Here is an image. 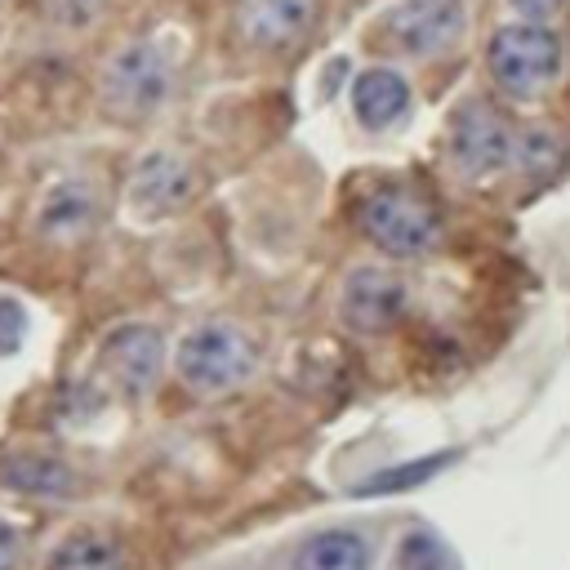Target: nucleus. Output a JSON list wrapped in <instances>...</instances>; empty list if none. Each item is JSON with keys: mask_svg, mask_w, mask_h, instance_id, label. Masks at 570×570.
Returning a JSON list of instances; mask_svg holds the SVG:
<instances>
[{"mask_svg": "<svg viewBox=\"0 0 570 570\" xmlns=\"http://www.w3.org/2000/svg\"><path fill=\"white\" fill-rule=\"evenodd\" d=\"M116 566H120L116 543L102 534H89V530L62 539L49 557V570H116Z\"/></svg>", "mask_w": 570, "mask_h": 570, "instance_id": "obj_15", "label": "nucleus"}, {"mask_svg": "<svg viewBox=\"0 0 570 570\" xmlns=\"http://www.w3.org/2000/svg\"><path fill=\"white\" fill-rule=\"evenodd\" d=\"M102 356H107L111 374H116L129 392H147V387L156 383V374H160L165 343H160L156 330H147V325H129V330L111 334V343H107Z\"/></svg>", "mask_w": 570, "mask_h": 570, "instance_id": "obj_11", "label": "nucleus"}, {"mask_svg": "<svg viewBox=\"0 0 570 570\" xmlns=\"http://www.w3.org/2000/svg\"><path fill=\"white\" fill-rule=\"evenodd\" d=\"M356 223L392 258H423L441 240V218H436L432 200L414 187H401V183L374 187L356 205Z\"/></svg>", "mask_w": 570, "mask_h": 570, "instance_id": "obj_2", "label": "nucleus"}, {"mask_svg": "<svg viewBox=\"0 0 570 570\" xmlns=\"http://www.w3.org/2000/svg\"><path fill=\"white\" fill-rule=\"evenodd\" d=\"M450 459H454V454H428V459H414V463H401V468L374 472V476L356 481V485H352V494H356V499H365V494H387V490H410V485H423V481H428V476H436V472H441Z\"/></svg>", "mask_w": 570, "mask_h": 570, "instance_id": "obj_16", "label": "nucleus"}, {"mask_svg": "<svg viewBox=\"0 0 570 570\" xmlns=\"http://www.w3.org/2000/svg\"><path fill=\"white\" fill-rule=\"evenodd\" d=\"M338 312L352 330H387L401 321L405 312V285L401 276L383 272V267H356L343 285V298H338Z\"/></svg>", "mask_w": 570, "mask_h": 570, "instance_id": "obj_8", "label": "nucleus"}, {"mask_svg": "<svg viewBox=\"0 0 570 570\" xmlns=\"http://www.w3.org/2000/svg\"><path fill=\"white\" fill-rule=\"evenodd\" d=\"M0 481L22 490V494H67L71 490V468L58 459H9L0 468Z\"/></svg>", "mask_w": 570, "mask_h": 570, "instance_id": "obj_14", "label": "nucleus"}, {"mask_svg": "<svg viewBox=\"0 0 570 570\" xmlns=\"http://www.w3.org/2000/svg\"><path fill=\"white\" fill-rule=\"evenodd\" d=\"M191 191H196V169L174 151L142 156L129 178V205L142 218H165V214L183 209L191 200Z\"/></svg>", "mask_w": 570, "mask_h": 570, "instance_id": "obj_7", "label": "nucleus"}, {"mask_svg": "<svg viewBox=\"0 0 570 570\" xmlns=\"http://www.w3.org/2000/svg\"><path fill=\"white\" fill-rule=\"evenodd\" d=\"M107 0H45V18L62 31H85L89 22H98Z\"/></svg>", "mask_w": 570, "mask_h": 570, "instance_id": "obj_18", "label": "nucleus"}, {"mask_svg": "<svg viewBox=\"0 0 570 570\" xmlns=\"http://www.w3.org/2000/svg\"><path fill=\"white\" fill-rule=\"evenodd\" d=\"M512 147H517V134L508 129V120L494 107L472 98L450 116L445 151H450V165H454V174L463 183H485L499 169H508L512 165Z\"/></svg>", "mask_w": 570, "mask_h": 570, "instance_id": "obj_4", "label": "nucleus"}, {"mask_svg": "<svg viewBox=\"0 0 570 570\" xmlns=\"http://www.w3.org/2000/svg\"><path fill=\"white\" fill-rule=\"evenodd\" d=\"M22 330H27V316H22V307H18L13 298H0V356L18 352V343H22Z\"/></svg>", "mask_w": 570, "mask_h": 570, "instance_id": "obj_19", "label": "nucleus"}, {"mask_svg": "<svg viewBox=\"0 0 570 570\" xmlns=\"http://www.w3.org/2000/svg\"><path fill=\"white\" fill-rule=\"evenodd\" d=\"M98 205H94V191L85 183H58L45 205H40V232L45 236H71V232H85L94 223Z\"/></svg>", "mask_w": 570, "mask_h": 570, "instance_id": "obj_13", "label": "nucleus"}, {"mask_svg": "<svg viewBox=\"0 0 570 570\" xmlns=\"http://www.w3.org/2000/svg\"><path fill=\"white\" fill-rule=\"evenodd\" d=\"M18 561H22V534L9 521H0V570H18Z\"/></svg>", "mask_w": 570, "mask_h": 570, "instance_id": "obj_20", "label": "nucleus"}, {"mask_svg": "<svg viewBox=\"0 0 570 570\" xmlns=\"http://www.w3.org/2000/svg\"><path fill=\"white\" fill-rule=\"evenodd\" d=\"M169 85H174L169 58L151 40H125V45H116L107 53V62H102V76H98L102 102L116 116H125V120H147L169 98Z\"/></svg>", "mask_w": 570, "mask_h": 570, "instance_id": "obj_3", "label": "nucleus"}, {"mask_svg": "<svg viewBox=\"0 0 570 570\" xmlns=\"http://www.w3.org/2000/svg\"><path fill=\"white\" fill-rule=\"evenodd\" d=\"M316 22V0H240L236 27L254 49H289Z\"/></svg>", "mask_w": 570, "mask_h": 570, "instance_id": "obj_9", "label": "nucleus"}, {"mask_svg": "<svg viewBox=\"0 0 570 570\" xmlns=\"http://www.w3.org/2000/svg\"><path fill=\"white\" fill-rule=\"evenodd\" d=\"M396 566L401 570H450V557H445V548H441L436 534H423L419 530V534H405Z\"/></svg>", "mask_w": 570, "mask_h": 570, "instance_id": "obj_17", "label": "nucleus"}, {"mask_svg": "<svg viewBox=\"0 0 570 570\" xmlns=\"http://www.w3.org/2000/svg\"><path fill=\"white\" fill-rule=\"evenodd\" d=\"M561 4H566V0H508V9H512L517 18H530V22H543V18H552Z\"/></svg>", "mask_w": 570, "mask_h": 570, "instance_id": "obj_21", "label": "nucleus"}, {"mask_svg": "<svg viewBox=\"0 0 570 570\" xmlns=\"http://www.w3.org/2000/svg\"><path fill=\"white\" fill-rule=\"evenodd\" d=\"M405 107H410V85H405L401 71H392V67H370V71L356 76V85H352V111H356V120H361L365 129L379 134V129L396 125V120L405 116Z\"/></svg>", "mask_w": 570, "mask_h": 570, "instance_id": "obj_10", "label": "nucleus"}, {"mask_svg": "<svg viewBox=\"0 0 570 570\" xmlns=\"http://www.w3.org/2000/svg\"><path fill=\"white\" fill-rule=\"evenodd\" d=\"M561 58H566L561 53V36L548 22H530V18H517V22L499 27L490 36V45H485L490 80L512 102L543 98L561 76Z\"/></svg>", "mask_w": 570, "mask_h": 570, "instance_id": "obj_1", "label": "nucleus"}, {"mask_svg": "<svg viewBox=\"0 0 570 570\" xmlns=\"http://www.w3.org/2000/svg\"><path fill=\"white\" fill-rule=\"evenodd\" d=\"M468 31L463 0H401L383 13L379 36L405 58H436Z\"/></svg>", "mask_w": 570, "mask_h": 570, "instance_id": "obj_6", "label": "nucleus"}, {"mask_svg": "<svg viewBox=\"0 0 570 570\" xmlns=\"http://www.w3.org/2000/svg\"><path fill=\"white\" fill-rule=\"evenodd\" d=\"M294 570H370V543L352 530H325L298 548Z\"/></svg>", "mask_w": 570, "mask_h": 570, "instance_id": "obj_12", "label": "nucleus"}, {"mask_svg": "<svg viewBox=\"0 0 570 570\" xmlns=\"http://www.w3.org/2000/svg\"><path fill=\"white\" fill-rule=\"evenodd\" d=\"M254 370V343L236 325H200L178 347V374L196 392H227Z\"/></svg>", "mask_w": 570, "mask_h": 570, "instance_id": "obj_5", "label": "nucleus"}]
</instances>
